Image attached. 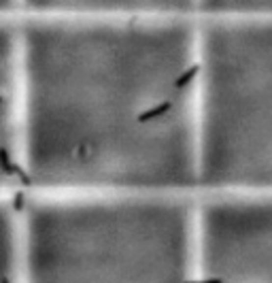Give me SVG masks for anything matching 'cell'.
Instances as JSON below:
<instances>
[{"instance_id":"obj_1","label":"cell","mask_w":272,"mask_h":283,"mask_svg":"<svg viewBox=\"0 0 272 283\" xmlns=\"http://www.w3.org/2000/svg\"><path fill=\"white\" fill-rule=\"evenodd\" d=\"M172 109V105L170 102H160V105H155V107H151V109H147V111H142V113H138L136 115V121L138 124H147V121H151L153 117H160V115H164V113H168Z\"/></svg>"},{"instance_id":"obj_2","label":"cell","mask_w":272,"mask_h":283,"mask_svg":"<svg viewBox=\"0 0 272 283\" xmlns=\"http://www.w3.org/2000/svg\"><path fill=\"white\" fill-rule=\"evenodd\" d=\"M198 73H200V64H191L190 68L183 70V73H181V75L177 77V79H174V87H177V89L187 87L193 79H196V75H198Z\"/></svg>"},{"instance_id":"obj_3","label":"cell","mask_w":272,"mask_h":283,"mask_svg":"<svg viewBox=\"0 0 272 283\" xmlns=\"http://www.w3.org/2000/svg\"><path fill=\"white\" fill-rule=\"evenodd\" d=\"M185 283H223V279L211 277V279H198V281H185Z\"/></svg>"},{"instance_id":"obj_4","label":"cell","mask_w":272,"mask_h":283,"mask_svg":"<svg viewBox=\"0 0 272 283\" xmlns=\"http://www.w3.org/2000/svg\"><path fill=\"white\" fill-rule=\"evenodd\" d=\"M87 153H89V149H87V145H85V143H81V145H79V158L83 160V158H85V156H87Z\"/></svg>"}]
</instances>
